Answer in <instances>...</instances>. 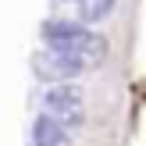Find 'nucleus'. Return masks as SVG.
Returning <instances> with one entry per match:
<instances>
[{
    "instance_id": "obj_5",
    "label": "nucleus",
    "mask_w": 146,
    "mask_h": 146,
    "mask_svg": "<svg viewBox=\"0 0 146 146\" xmlns=\"http://www.w3.org/2000/svg\"><path fill=\"white\" fill-rule=\"evenodd\" d=\"M78 4V18L86 25H96V21L111 18V11L118 7V0H75Z\"/></svg>"
},
{
    "instance_id": "obj_2",
    "label": "nucleus",
    "mask_w": 146,
    "mask_h": 146,
    "mask_svg": "<svg viewBox=\"0 0 146 146\" xmlns=\"http://www.w3.org/2000/svg\"><path fill=\"white\" fill-rule=\"evenodd\" d=\"M43 111L61 118L64 125H82L86 121V100L75 82H50L43 89Z\"/></svg>"
},
{
    "instance_id": "obj_3",
    "label": "nucleus",
    "mask_w": 146,
    "mask_h": 146,
    "mask_svg": "<svg viewBox=\"0 0 146 146\" xmlns=\"http://www.w3.org/2000/svg\"><path fill=\"white\" fill-rule=\"evenodd\" d=\"M93 64L75 50H61V46H46L43 54H36V71L46 82H75L82 71H89Z\"/></svg>"
},
{
    "instance_id": "obj_6",
    "label": "nucleus",
    "mask_w": 146,
    "mask_h": 146,
    "mask_svg": "<svg viewBox=\"0 0 146 146\" xmlns=\"http://www.w3.org/2000/svg\"><path fill=\"white\" fill-rule=\"evenodd\" d=\"M61 4H64V0H61Z\"/></svg>"
},
{
    "instance_id": "obj_1",
    "label": "nucleus",
    "mask_w": 146,
    "mask_h": 146,
    "mask_svg": "<svg viewBox=\"0 0 146 146\" xmlns=\"http://www.w3.org/2000/svg\"><path fill=\"white\" fill-rule=\"evenodd\" d=\"M39 36H43V43H46V46H61V50H75V54H82L93 68L107 57V39H104L100 32H93L86 21L50 18V21H43Z\"/></svg>"
},
{
    "instance_id": "obj_4",
    "label": "nucleus",
    "mask_w": 146,
    "mask_h": 146,
    "mask_svg": "<svg viewBox=\"0 0 146 146\" xmlns=\"http://www.w3.org/2000/svg\"><path fill=\"white\" fill-rule=\"evenodd\" d=\"M32 146H68V125L43 111L32 121Z\"/></svg>"
}]
</instances>
